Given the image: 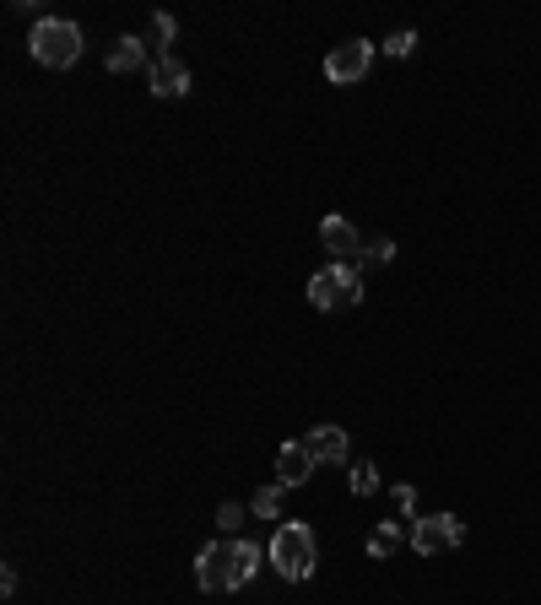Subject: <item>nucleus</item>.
Listing matches in <instances>:
<instances>
[{
    "mask_svg": "<svg viewBox=\"0 0 541 605\" xmlns=\"http://www.w3.org/2000/svg\"><path fill=\"white\" fill-rule=\"evenodd\" d=\"M28 49L38 65H49V71H65V65L82 60V28H76L71 17H38L33 33H28Z\"/></svg>",
    "mask_w": 541,
    "mask_h": 605,
    "instance_id": "1",
    "label": "nucleus"
},
{
    "mask_svg": "<svg viewBox=\"0 0 541 605\" xmlns=\"http://www.w3.org/2000/svg\"><path fill=\"white\" fill-rule=\"evenodd\" d=\"M271 562H276V573L287 578V584H303V578L314 573V562H320V546H314V530L309 524H276V535H271Z\"/></svg>",
    "mask_w": 541,
    "mask_h": 605,
    "instance_id": "2",
    "label": "nucleus"
},
{
    "mask_svg": "<svg viewBox=\"0 0 541 605\" xmlns=\"http://www.w3.org/2000/svg\"><path fill=\"white\" fill-rule=\"evenodd\" d=\"M309 303L336 314V308H358L363 303V265L358 260H341V265H325V271L309 276Z\"/></svg>",
    "mask_w": 541,
    "mask_h": 605,
    "instance_id": "3",
    "label": "nucleus"
},
{
    "mask_svg": "<svg viewBox=\"0 0 541 605\" xmlns=\"http://www.w3.org/2000/svg\"><path fill=\"white\" fill-rule=\"evenodd\" d=\"M460 541H466V524H460L455 514H422L412 524V546L422 551V557H444V551H455Z\"/></svg>",
    "mask_w": 541,
    "mask_h": 605,
    "instance_id": "4",
    "label": "nucleus"
},
{
    "mask_svg": "<svg viewBox=\"0 0 541 605\" xmlns=\"http://www.w3.org/2000/svg\"><path fill=\"white\" fill-rule=\"evenodd\" d=\"M368 65H374V44H368V38H347V44H336L331 55H325V76H331L336 87H352L368 76Z\"/></svg>",
    "mask_w": 541,
    "mask_h": 605,
    "instance_id": "5",
    "label": "nucleus"
},
{
    "mask_svg": "<svg viewBox=\"0 0 541 605\" xmlns=\"http://www.w3.org/2000/svg\"><path fill=\"white\" fill-rule=\"evenodd\" d=\"M195 584H201L206 595H228L233 589V541L201 546V557H195Z\"/></svg>",
    "mask_w": 541,
    "mask_h": 605,
    "instance_id": "6",
    "label": "nucleus"
},
{
    "mask_svg": "<svg viewBox=\"0 0 541 605\" xmlns=\"http://www.w3.org/2000/svg\"><path fill=\"white\" fill-rule=\"evenodd\" d=\"M298 443L309 449V460H314V465H341V460H347V433H341L336 422L309 427V433H303Z\"/></svg>",
    "mask_w": 541,
    "mask_h": 605,
    "instance_id": "7",
    "label": "nucleus"
},
{
    "mask_svg": "<svg viewBox=\"0 0 541 605\" xmlns=\"http://www.w3.org/2000/svg\"><path fill=\"white\" fill-rule=\"evenodd\" d=\"M320 244L331 249V260L341 265V260H363V238H358V227H352L347 217H325L320 222Z\"/></svg>",
    "mask_w": 541,
    "mask_h": 605,
    "instance_id": "8",
    "label": "nucleus"
},
{
    "mask_svg": "<svg viewBox=\"0 0 541 605\" xmlns=\"http://www.w3.org/2000/svg\"><path fill=\"white\" fill-rule=\"evenodd\" d=\"M190 92V65L174 55H157L152 60V98H184Z\"/></svg>",
    "mask_w": 541,
    "mask_h": 605,
    "instance_id": "9",
    "label": "nucleus"
},
{
    "mask_svg": "<svg viewBox=\"0 0 541 605\" xmlns=\"http://www.w3.org/2000/svg\"><path fill=\"white\" fill-rule=\"evenodd\" d=\"M314 476V460L303 443H282L276 449V487H303V481Z\"/></svg>",
    "mask_w": 541,
    "mask_h": 605,
    "instance_id": "10",
    "label": "nucleus"
},
{
    "mask_svg": "<svg viewBox=\"0 0 541 605\" xmlns=\"http://www.w3.org/2000/svg\"><path fill=\"white\" fill-rule=\"evenodd\" d=\"M147 65V38H114V49H109V71L114 76H125V71H141Z\"/></svg>",
    "mask_w": 541,
    "mask_h": 605,
    "instance_id": "11",
    "label": "nucleus"
},
{
    "mask_svg": "<svg viewBox=\"0 0 541 605\" xmlns=\"http://www.w3.org/2000/svg\"><path fill=\"white\" fill-rule=\"evenodd\" d=\"M260 573V546L255 541H233V589H244Z\"/></svg>",
    "mask_w": 541,
    "mask_h": 605,
    "instance_id": "12",
    "label": "nucleus"
},
{
    "mask_svg": "<svg viewBox=\"0 0 541 605\" xmlns=\"http://www.w3.org/2000/svg\"><path fill=\"white\" fill-rule=\"evenodd\" d=\"M401 541H406L401 524H379V530L368 535V557H395V551H401Z\"/></svg>",
    "mask_w": 541,
    "mask_h": 605,
    "instance_id": "13",
    "label": "nucleus"
},
{
    "mask_svg": "<svg viewBox=\"0 0 541 605\" xmlns=\"http://www.w3.org/2000/svg\"><path fill=\"white\" fill-rule=\"evenodd\" d=\"M174 33H179V22L168 17V11H157V17L147 22V49H157V55H168V44H174Z\"/></svg>",
    "mask_w": 541,
    "mask_h": 605,
    "instance_id": "14",
    "label": "nucleus"
},
{
    "mask_svg": "<svg viewBox=\"0 0 541 605\" xmlns=\"http://www.w3.org/2000/svg\"><path fill=\"white\" fill-rule=\"evenodd\" d=\"M249 508H255V519H282V487H260Z\"/></svg>",
    "mask_w": 541,
    "mask_h": 605,
    "instance_id": "15",
    "label": "nucleus"
},
{
    "mask_svg": "<svg viewBox=\"0 0 541 605\" xmlns=\"http://www.w3.org/2000/svg\"><path fill=\"white\" fill-rule=\"evenodd\" d=\"M352 492H358V497H374L379 492V465H352Z\"/></svg>",
    "mask_w": 541,
    "mask_h": 605,
    "instance_id": "16",
    "label": "nucleus"
},
{
    "mask_svg": "<svg viewBox=\"0 0 541 605\" xmlns=\"http://www.w3.org/2000/svg\"><path fill=\"white\" fill-rule=\"evenodd\" d=\"M412 49H417V33H412V28H401V33L385 38V55H390V60H406Z\"/></svg>",
    "mask_w": 541,
    "mask_h": 605,
    "instance_id": "17",
    "label": "nucleus"
},
{
    "mask_svg": "<svg viewBox=\"0 0 541 605\" xmlns=\"http://www.w3.org/2000/svg\"><path fill=\"white\" fill-rule=\"evenodd\" d=\"M390 260H395V238H374V244L363 249L358 265H390Z\"/></svg>",
    "mask_w": 541,
    "mask_h": 605,
    "instance_id": "18",
    "label": "nucleus"
},
{
    "mask_svg": "<svg viewBox=\"0 0 541 605\" xmlns=\"http://www.w3.org/2000/svg\"><path fill=\"white\" fill-rule=\"evenodd\" d=\"M244 519H249V514H244V503H222V508H217V524H222L228 535H239V530H244Z\"/></svg>",
    "mask_w": 541,
    "mask_h": 605,
    "instance_id": "19",
    "label": "nucleus"
},
{
    "mask_svg": "<svg viewBox=\"0 0 541 605\" xmlns=\"http://www.w3.org/2000/svg\"><path fill=\"white\" fill-rule=\"evenodd\" d=\"M390 497H395V514H401V519H412V524L422 519V514H417V492H412V487H395Z\"/></svg>",
    "mask_w": 541,
    "mask_h": 605,
    "instance_id": "20",
    "label": "nucleus"
}]
</instances>
